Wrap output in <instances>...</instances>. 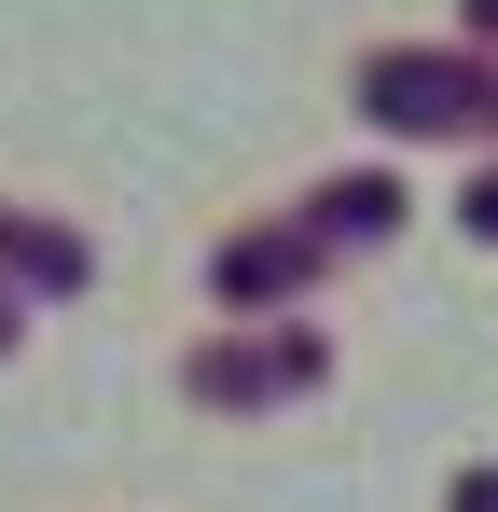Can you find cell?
Instances as JSON below:
<instances>
[{
  "label": "cell",
  "instance_id": "6da1fadb",
  "mask_svg": "<svg viewBox=\"0 0 498 512\" xmlns=\"http://www.w3.org/2000/svg\"><path fill=\"white\" fill-rule=\"evenodd\" d=\"M360 97H374V125H498V70H471V56H374L360 70Z\"/></svg>",
  "mask_w": 498,
  "mask_h": 512
},
{
  "label": "cell",
  "instance_id": "7a4b0ae2",
  "mask_svg": "<svg viewBox=\"0 0 498 512\" xmlns=\"http://www.w3.org/2000/svg\"><path fill=\"white\" fill-rule=\"evenodd\" d=\"M305 374H319L305 333H277V346H208V360H194V402H277V388H305Z\"/></svg>",
  "mask_w": 498,
  "mask_h": 512
},
{
  "label": "cell",
  "instance_id": "3957f363",
  "mask_svg": "<svg viewBox=\"0 0 498 512\" xmlns=\"http://www.w3.org/2000/svg\"><path fill=\"white\" fill-rule=\"evenodd\" d=\"M305 263H319V222H305V236H236V250H222V291L263 305V291H291Z\"/></svg>",
  "mask_w": 498,
  "mask_h": 512
},
{
  "label": "cell",
  "instance_id": "277c9868",
  "mask_svg": "<svg viewBox=\"0 0 498 512\" xmlns=\"http://www.w3.org/2000/svg\"><path fill=\"white\" fill-rule=\"evenodd\" d=\"M402 222V180H332L319 194V236H388Z\"/></svg>",
  "mask_w": 498,
  "mask_h": 512
},
{
  "label": "cell",
  "instance_id": "5b68a950",
  "mask_svg": "<svg viewBox=\"0 0 498 512\" xmlns=\"http://www.w3.org/2000/svg\"><path fill=\"white\" fill-rule=\"evenodd\" d=\"M0 263H14L28 291H70V277H83V250H70V236H42V222H0Z\"/></svg>",
  "mask_w": 498,
  "mask_h": 512
},
{
  "label": "cell",
  "instance_id": "8992f818",
  "mask_svg": "<svg viewBox=\"0 0 498 512\" xmlns=\"http://www.w3.org/2000/svg\"><path fill=\"white\" fill-rule=\"evenodd\" d=\"M471 222H485V236H498V180H471Z\"/></svg>",
  "mask_w": 498,
  "mask_h": 512
},
{
  "label": "cell",
  "instance_id": "52a82bcc",
  "mask_svg": "<svg viewBox=\"0 0 498 512\" xmlns=\"http://www.w3.org/2000/svg\"><path fill=\"white\" fill-rule=\"evenodd\" d=\"M457 512H498V471H485V485H457Z\"/></svg>",
  "mask_w": 498,
  "mask_h": 512
},
{
  "label": "cell",
  "instance_id": "ba28073f",
  "mask_svg": "<svg viewBox=\"0 0 498 512\" xmlns=\"http://www.w3.org/2000/svg\"><path fill=\"white\" fill-rule=\"evenodd\" d=\"M471 28H498V0H471Z\"/></svg>",
  "mask_w": 498,
  "mask_h": 512
},
{
  "label": "cell",
  "instance_id": "9c48e42d",
  "mask_svg": "<svg viewBox=\"0 0 498 512\" xmlns=\"http://www.w3.org/2000/svg\"><path fill=\"white\" fill-rule=\"evenodd\" d=\"M0 346H14V305H0Z\"/></svg>",
  "mask_w": 498,
  "mask_h": 512
}]
</instances>
